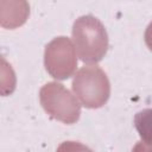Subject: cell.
<instances>
[{"instance_id":"8992f818","label":"cell","mask_w":152,"mask_h":152,"mask_svg":"<svg viewBox=\"0 0 152 152\" xmlns=\"http://www.w3.org/2000/svg\"><path fill=\"white\" fill-rule=\"evenodd\" d=\"M145 43H146V46L152 51V21L148 24V26L146 27V31H145Z\"/></svg>"},{"instance_id":"5b68a950","label":"cell","mask_w":152,"mask_h":152,"mask_svg":"<svg viewBox=\"0 0 152 152\" xmlns=\"http://www.w3.org/2000/svg\"><path fill=\"white\" fill-rule=\"evenodd\" d=\"M134 126L145 144H152V108L138 112L134 116Z\"/></svg>"},{"instance_id":"7a4b0ae2","label":"cell","mask_w":152,"mask_h":152,"mask_svg":"<svg viewBox=\"0 0 152 152\" xmlns=\"http://www.w3.org/2000/svg\"><path fill=\"white\" fill-rule=\"evenodd\" d=\"M72 90L87 108H100L109 99L110 84L106 72L97 65L82 66L72 80Z\"/></svg>"},{"instance_id":"277c9868","label":"cell","mask_w":152,"mask_h":152,"mask_svg":"<svg viewBox=\"0 0 152 152\" xmlns=\"http://www.w3.org/2000/svg\"><path fill=\"white\" fill-rule=\"evenodd\" d=\"M44 64L46 71L56 80H66L76 70V50L66 37L52 39L45 48Z\"/></svg>"},{"instance_id":"6da1fadb","label":"cell","mask_w":152,"mask_h":152,"mask_svg":"<svg viewBox=\"0 0 152 152\" xmlns=\"http://www.w3.org/2000/svg\"><path fill=\"white\" fill-rule=\"evenodd\" d=\"M72 42L80 59L88 64L100 62L108 50V34L103 24L93 15H82L72 26Z\"/></svg>"},{"instance_id":"3957f363","label":"cell","mask_w":152,"mask_h":152,"mask_svg":"<svg viewBox=\"0 0 152 152\" xmlns=\"http://www.w3.org/2000/svg\"><path fill=\"white\" fill-rule=\"evenodd\" d=\"M39 100L44 110L58 121L70 125L80 118L81 107L77 97L61 83L49 82L44 84L39 91Z\"/></svg>"}]
</instances>
